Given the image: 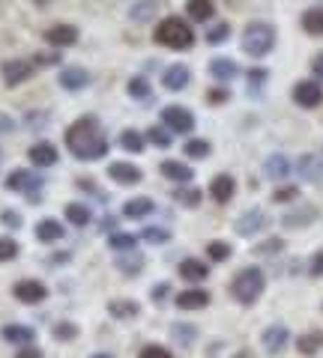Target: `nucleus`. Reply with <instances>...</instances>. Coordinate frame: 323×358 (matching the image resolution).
<instances>
[{
	"label": "nucleus",
	"instance_id": "nucleus-1",
	"mask_svg": "<svg viewBox=\"0 0 323 358\" xmlns=\"http://www.w3.org/2000/svg\"><path fill=\"white\" fill-rule=\"evenodd\" d=\"M66 147L75 159L81 162H99L102 155H108V138L102 134L96 117H81L66 129Z\"/></svg>",
	"mask_w": 323,
	"mask_h": 358
},
{
	"label": "nucleus",
	"instance_id": "nucleus-2",
	"mask_svg": "<svg viewBox=\"0 0 323 358\" xmlns=\"http://www.w3.org/2000/svg\"><path fill=\"white\" fill-rule=\"evenodd\" d=\"M153 42L162 45V48H171V51H186V48H192L195 45V30L186 24V18L168 15V18H162L159 24H156Z\"/></svg>",
	"mask_w": 323,
	"mask_h": 358
},
{
	"label": "nucleus",
	"instance_id": "nucleus-3",
	"mask_svg": "<svg viewBox=\"0 0 323 358\" xmlns=\"http://www.w3.org/2000/svg\"><path fill=\"white\" fill-rule=\"evenodd\" d=\"M263 289H266V278L258 266L242 268V272H237V278L231 281V296L237 299L240 305H254Z\"/></svg>",
	"mask_w": 323,
	"mask_h": 358
},
{
	"label": "nucleus",
	"instance_id": "nucleus-4",
	"mask_svg": "<svg viewBox=\"0 0 323 358\" xmlns=\"http://www.w3.org/2000/svg\"><path fill=\"white\" fill-rule=\"evenodd\" d=\"M275 48V27L266 24V21H252V24L242 30V51L249 57H266Z\"/></svg>",
	"mask_w": 323,
	"mask_h": 358
},
{
	"label": "nucleus",
	"instance_id": "nucleus-5",
	"mask_svg": "<svg viewBox=\"0 0 323 358\" xmlns=\"http://www.w3.org/2000/svg\"><path fill=\"white\" fill-rule=\"evenodd\" d=\"M162 126L171 129V131L188 134L195 129V114L183 105H168V108H162Z\"/></svg>",
	"mask_w": 323,
	"mask_h": 358
},
{
	"label": "nucleus",
	"instance_id": "nucleus-6",
	"mask_svg": "<svg viewBox=\"0 0 323 358\" xmlns=\"http://www.w3.org/2000/svg\"><path fill=\"white\" fill-rule=\"evenodd\" d=\"M6 188L9 192H18V194H27L30 200H39V188H42V179L33 173V171H13L6 176Z\"/></svg>",
	"mask_w": 323,
	"mask_h": 358
},
{
	"label": "nucleus",
	"instance_id": "nucleus-7",
	"mask_svg": "<svg viewBox=\"0 0 323 358\" xmlns=\"http://www.w3.org/2000/svg\"><path fill=\"white\" fill-rule=\"evenodd\" d=\"M266 224H270V218H266L263 209H249V212H242V215L237 218L233 230H237L240 236H258L261 230H266Z\"/></svg>",
	"mask_w": 323,
	"mask_h": 358
},
{
	"label": "nucleus",
	"instance_id": "nucleus-8",
	"mask_svg": "<svg viewBox=\"0 0 323 358\" xmlns=\"http://www.w3.org/2000/svg\"><path fill=\"white\" fill-rule=\"evenodd\" d=\"M13 296L21 301V305H39V301H46L48 287L42 281H33V278H27V281H18L13 287Z\"/></svg>",
	"mask_w": 323,
	"mask_h": 358
},
{
	"label": "nucleus",
	"instance_id": "nucleus-9",
	"mask_svg": "<svg viewBox=\"0 0 323 358\" xmlns=\"http://www.w3.org/2000/svg\"><path fill=\"white\" fill-rule=\"evenodd\" d=\"M33 69H36L33 60H6L0 72H4V84L6 87H18V84H25L27 78L33 75Z\"/></svg>",
	"mask_w": 323,
	"mask_h": 358
},
{
	"label": "nucleus",
	"instance_id": "nucleus-10",
	"mask_svg": "<svg viewBox=\"0 0 323 358\" xmlns=\"http://www.w3.org/2000/svg\"><path fill=\"white\" fill-rule=\"evenodd\" d=\"M294 102L299 108H317L323 102V90L317 81H299L294 87Z\"/></svg>",
	"mask_w": 323,
	"mask_h": 358
},
{
	"label": "nucleus",
	"instance_id": "nucleus-11",
	"mask_svg": "<svg viewBox=\"0 0 323 358\" xmlns=\"http://www.w3.org/2000/svg\"><path fill=\"white\" fill-rule=\"evenodd\" d=\"M188 81H192V72H188V66H183V63H174V66H168V69L162 72V87L171 90V93L186 90Z\"/></svg>",
	"mask_w": 323,
	"mask_h": 358
},
{
	"label": "nucleus",
	"instance_id": "nucleus-12",
	"mask_svg": "<svg viewBox=\"0 0 323 358\" xmlns=\"http://www.w3.org/2000/svg\"><path fill=\"white\" fill-rule=\"evenodd\" d=\"M261 343H263V350L270 355H278L287 343H291V331H287L284 326H270V329H263Z\"/></svg>",
	"mask_w": 323,
	"mask_h": 358
},
{
	"label": "nucleus",
	"instance_id": "nucleus-13",
	"mask_svg": "<svg viewBox=\"0 0 323 358\" xmlns=\"http://www.w3.org/2000/svg\"><path fill=\"white\" fill-rule=\"evenodd\" d=\"M174 305L180 308V310H200V308L209 305V293H207V289H200V287L183 289V293H177Z\"/></svg>",
	"mask_w": 323,
	"mask_h": 358
},
{
	"label": "nucleus",
	"instance_id": "nucleus-14",
	"mask_svg": "<svg viewBox=\"0 0 323 358\" xmlns=\"http://www.w3.org/2000/svg\"><path fill=\"white\" fill-rule=\"evenodd\" d=\"M46 42L54 45V48H69V45L78 42V27L72 24H54L46 30Z\"/></svg>",
	"mask_w": 323,
	"mask_h": 358
},
{
	"label": "nucleus",
	"instance_id": "nucleus-15",
	"mask_svg": "<svg viewBox=\"0 0 323 358\" xmlns=\"http://www.w3.org/2000/svg\"><path fill=\"white\" fill-rule=\"evenodd\" d=\"M27 159L30 164H36V167H51V164H57V147L48 141H39V143H33V147L27 150Z\"/></svg>",
	"mask_w": 323,
	"mask_h": 358
},
{
	"label": "nucleus",
	"instance_id": "nucleus-16",
	"mask_svg": "<svg viewBox=\"0 0 323 358\" xmlns=\"http://www.w3.org/2000/svg\"><path fill=\"white\" fill-rule=\"evenodd\" d=\"M233 194H237V182H233V176H228V173L213 176V182H209V197H213L216 203H228Z\"/></svg>",
	"mask_w": 323,
	"mask_h": 358
},
{
	"label": "nucleus",
	"instance_id": "nucleus-17",
	"mask_svg": "<svg viewBox=\"0 0 323 358\" xmlns=\"http://www.w3.org/2000/svg\"><path fill=\"white\" fill-rule=\"evenodd\" d=\"M57 81H60L63 90H72V93H75V90H84L87 84H90V72L81 69V66H66Z\"/></svg>",
	"mask_w": 323,
	"mask_h": 358
},
{
	"label": "nucleus",
	"instance_id": "nucleus-18",
	"mask_svg": "<svg viewBox=\"0 0 323 358\" xmlns=\"http://www.w3.org/2000/svg\"><path fill=\"white\" fill-rule=\"evenodd\" d=\"M296 171H299V176H303L305 182H320L323 179V159L315 155V152H305L303 159H299Z\"/></svg>",
	"mask_w": 323,
	"mask_h": 358
},
{
	"label": "nucleus",
	"instance_id": "nucleus-19",
	"mask_svg": "<svg viewBox=\"0 0 323 358\" xmlns=\"http://www.w3.org/2000/svg\"><path fill=\"white\" fill-rule=\"evenodd\" d=\"M108 176L114 179V182H120V185H135V182H141V171L135 164H129V162H114L108 167Z\"/></svg>",
	"mask_w": 323,
	"mask_h": 358
},
{
	"label": "nucleus",
	"instance_id": "nucleus-20",
	"mask_svg": "<svg viewBox=\"0 0 323 358\" xmlns=\"http://www.w3.org/2000/svg\"><path fill=\"white\" fill-rule=\"evenodd\" d=\"M0 338H4L6 343L27 346V343H33V338H36V331H33L30 326H21V322H9V326H4V331H0Z\"/></svg>",
	"mask_w": 323,
	"mask_h": 358
},
{
	"label": "nucleus",
	"instance_id": "nucleus-21",
	"mask_svg": "<svg viewBox=\"0 0 323 358\" xmlns=\"http://www.w3.org/2000/svg\"><path fill=\"white\" fill-rule=\"evenodd\" d=\"M291 159L287 155H282V152H275V155H270V159L263 162V176L266 179H284V176H291Z\"/></svg>",
	"mask_w": 323,
	"mask_h": 358
},
{
	"label": "nucleus",
	"instance_id": "nucleus-22",
	"mask_svg": "<svg viewBox=\"0 0 323 358\" xmlns=\"http://www.w3.org/2000/svg\"><path fill=\"white\" fill-rule=\"evenodd\" d=\"M108 313L114 320H135L141 313V305L135 299H111L108 301Z\"/></svg>",
	"mask_w": 323,
	"mask_h": 358
},
{
	"label": "nucleus",
	"instance_id": "nucleus-23",
	"mask_svg": "<svg viewBox=\"0 0 323 358\" xmlns=\"http://www.w3.org/2000/svg\"><path fill=\"white\" fill-rule=\"evenodd\" d=\"M207 275H209V266L204 260H195V257H188V260L180 263V278H183V281L198 284V281H204Z\"/></svg>",
	"mask_w": 323,
	"mask_h": 358
},
{
	"label": "nucleus",
	"instance_id": "nucleus-24",
	"mask_svg": "<svg viewBox=\"0 0 323 358\" xmlns=\"http://www.w3.org/2000/svg\"><path fill=\"white\" fill-rule=\"evenodd\" d=\"M162 176L165 179H171V182H188V179L195 176V171L188 164H183V162H174V159H168V162H162Z\"/></svg>",
	"mask_w": 323,
	"mask_h": 358
},
{
	"label": "nucleus",
	"instance_id": "nucleus-25",
	"mask_svg": "<svg viewBox=\"0 0 323 358\" xmlns=\"http://www.w3.org/2000/svg\"><path fill=\"white\" fill-rule=\"evenodd\" d=\"M63 233H66L63 224L54 221V218H42V221L36 224V239H39V242H48V245H51V242H60Z\"/></svg>",
	"mask_w": 323,
	"mask_h": 358
},
{
	"label": "nucleus",
	"instance_id": "nucleus-26",
	"mask_svg": "<svg viewBox=\"0 0 323 358\" xmlns=\"http://www.w3.org/2000/svg\"><path fill=\"white\" fill-rule=\"evenodd\" d=\"M209 75H213L216 81H231V78L240 75V66L228 57H216V60H209Z\"/></svg>",
	"mask_w": 323,
	"mask_h": 358
},
{
	"label": "nucleus",
	"instance_id": "nucleus-27",
	"mask_svg": "<svg viewBox=\"0 0 323 358\" xmlns=\"http://www.w3.org/2000/svg\"><path fill=\"white\" fill-rule=\"evenodd\" d=\"M153 209H156V206H153V200H150V197H132V200H126L123 215L132 218V221H138V218H147Z\"/></svg>",
	"mask_w": 323,
	"mask_h": 358
},
{
	"label": "nucleus",
	"instance_id": "nucleus-28",
	"mask_svg": "<svg viewBox=\"0 0 323 358\" xmlns=\"http://www.w3.org/2000/svg\"><path fill=\"white\" fill-rule=\"evenodd\" d=\"M186 13H188L192 21H209L213 13H216V6H213V0H188Z\"/></svg>",
	"mask_w": 323,
	"mask_h": 358
},
{
	"label": "nucleus",
	"instance_id": "nucleus-29",
	"mask_svg": "<svg viewBox=\"0 0 323 358\" xmlns=\"http://www.w3.org/2000/svg\"><path fill=\"white\" fill-rule=\"evenodd\" d=\"M296 350L303 352V355H315L323 350V331H308L303 334V338L296 341Z\"/></svg>",
	"mask_w": 323,
	"mask_h": 358
},
{
	"label": "nucleus",
	"instance_id": "nucleus-30",
	"mask_svg": "<svg viewBox=\"0 0 323 358\" xmlns=\"http://www.w3.org/2000/svg\"><path fill=\"white\" fill-rule=\"evenodd\" d=\"M66 218H69V224H75V227H87L90 224V209H87L84 203H66Z\"/></svg>",
	"mask_w": 323,
	"mask_h": 358
},
{
	"label": "nucleus",
	"instance_id": "nucleus-31",
	"mask_svg": "<svg viewBox=\"0 0 323 358\" xmlns=\"http://www.w3.org/2000/svg\"><path fill=\"white\" fill-rule=\"evenodd\" d=\"M135 245H138V236H132V233H111L108 236V248L111 251H135Z\"/></svg>",
	"mask_w": 323,
	"mask_h": 358
},
{
	"label": "nucleus",
	"instance_id": "nucleus-32",
	"mask_svg": "<svg viewBox=\"0 0 323 358\" xmlns=\"http://www.w3.org/2000/svg\"><path fill=\"white\" fill-rule=\"evenodd\" d=\"M120 147H123L126 152H144L147 147H144V134L138 129H126L123 134H120Z\"/></svg>",
	"mask_w": 323,
	"mask_h": 358
},
{
	"label": "nucleus",
	"instance_id": "nucleus-33",
	"mask_svg": "<svg viewBox=\"0 0 323 358\" xmlns=\"http://www.w3.org/2000/svg\"><path fill=\"white\" fill-rule=\"evenodd\" d=\"M171 334H174V341H177V343L192 346L195 338H198V329L192 326V322H174V326H171Z\"/></svg>",
	"mask_w": 323,
	"mask_h": 358
},
{
	"label": "nucleus",
	"instance_id": "nucleus-34",
	"mask_svg": "<svg viewBox=\"0 0 323 358\" xmlns=\"http://www.w3.org/2000/svg\"><path fill=\"white\" fill-rule=\"evenodd\" d=\"M303 30L311 36H323V9H308L303 13Z\"/></svg>",
	"mask_w": 323,
	"mask_h": 358
},
{
	"label": "nucleus",
	"instance_id": "nucleus-35",
	"mask_svg": "<svg viewBox=\"0 0 323 358\" xmlns=\"http://www.w3.org/2000/svg\"><path fill=\"white\" fill-rule=\"evenodd\" d=\"M174 200H177L180 206H186V209H195V206L200 203V188H192V185H188V188H177Z\"/></svg>",
	"mask_w": 323,
	"mask_h": 358
},
{
	"label": "nucleus",
	"instance_id": "nucleus-36",
	"mask_svg": "<svg viewBox=\"0 0 323 358\" xmlns=\"http://www.w3.org/2000/svg\"><path fill=\"white\" fill-rule=\"evenodd\" d=\"M129 96L132 99H141V102H147V99H150V81H147V78H144V75L132 78V81H129Z\"/></svg>",
	"mask_w": 323,
	"mask_h": 358
},
{
	"label": "nucleus",
	"instance_id": "nucleus-37",
	"mask_svg": "<svg viewBox=\"0 0 323 358\" xmlns=\"http://www.w3.org/2000/svg\"><path fill=\"white\" fill-rule=\"evenodd\" d=\"M147 141L153 143V147H159V150H168V147H171V129L153 126V129L147 131Z\"/></svg>",
	"mask_w": 323,
	"mask_h": 358
},
{
	"label": "nucleus",
	"instance_id": "nucleus-38",
	"mask_svg": "<svg viewBox=\"0 0 323 358\" xmlns=\"http://www.w3.org/2000/svg\"><path fill=\"white\" fill-rule=\"evenodd\" d=\"M156 13V0H135V6H132V21H150Z\"/></svg>",
	"mask_w": 323,
	"mask_h": 358
},
{
	"label": "nucleus",
	"instance_id": "nucleus-39",
	"mask_svg": "<svg viewBox=\"0 0 323 358\" xmlns=\"http://www.w3.org/2000/svg\"><path fill=\"white\" fill-rule=\"evenodd\" d=\"M51 334H54V341H60V343L75 341L78 338V326H75V322H69V320H63V322H57V326L51 329Z\"/></svg>",
	"mask_w": 323,
	"mask_h": 358
},
{
	"label": "nucleus",
	"instance_id": "nucleus-40",
	"mask_svg": "<svg viewBox=\"0 0 323 358\" xmlns=\"http://www.w3.org/2000/svg\"><path fill=\"white\" fill-rule=\"evenodd\" d=\"M141 239L147 245H165V242H171V230L168 227H147L141 233Z\"/></svg>",
	"mask_w": 323,
	"mask_h": 358
},
{
	"label": "nucleus",
	"instance_id": "nucleus-41",
	"mask_svg": "<svg viewBox=\"0 0 323 358\" xmlns=\"http://www.w3.org/2000/svg\"><path fill=\"white\" fill-rule=\"evenodd\" d=\"M186 155L188 159H207L209 155V141H200V138H192V141H186Z\"/></svg>",
	"mask_w": 323,
	"mask_h": 358
},
{
	"label": "nucleus",
	"instance_id": "nucleus-42",
	"mask_svg": "<svg viewBox=\"0 0 323 358\" xmlns=\"http://www.w3.org/2000/svg\"><path fill=\"white\" fill-rule=\"evenodd\" d=\"M315 215L317 212L315 209H299V212H294V215H284V227H303V224H311L315 221Z\"/></svg>",
	"mask_w": 323,
	"mask_h": 358
},
{
	"label": "nucleus",
	"instance_id": "nucleus-43",
	"mask_svg": "<svg viewBox=\"0 0 323 358\" xmlns=\"http://www.w3.org/2000/svg\"><path fill=\"white\" fill-rule=\"evenodd\" d=\"M207 257H209V260H213V263H225L228 260V257H231V245L228 242H209L207 245Z\"/></svg>",
	"mask_w": 323,
	"mask_h": 358
},
{
	"label": "nucleus",
	"instance_id": "nucleus-44",
	"mask_svg": "<svg viewBox=\"0 0 323 358\" xmlns=\"http://www.w3.org/2000/svg\"><path fill=\"white\" fill-rule=\"evenodd\" d=\"M117 268L123 275H141V268H144V257L138 254V257H123V260L117 263Z\"/></svg>",
	"mask_w": 323,
	"mask_h": 358
},
{
	"label": "nucleus",
	"instance_id": "nucleus-45",
	"mask_svg": "<svg viewBox=\"0 0 323 358\" xmlns=\"http://www.w3.org/2000/svg\"><path fill=\"white\" fill-rule=\"evenodd\" d=\"M18 257V242L9 236H0V263H9Z\"/></svg>",
	"mask_w": 323,
	"mask_h": 358
},
{
	"label": "nucleus",
	"instance_id": "nucleus-46",
	"mask_svg": "<svg viewBox=\"0 0 323 358\" xmlns=\"http://www.w3.org/2000/svg\"><path fill=\"white\" fill-rule=\"evenodd\" d=\"M296 197H299L296 185H282V188H275V194H273L275 203H291V200H296Z\"/></svg>",
	"mask_w": 323,
	"mask_h": 358
},
{
	"label": "nucleus",
	"instance_id": "nucleus-47",
	"mask_svg": "<svg viewBox=\"0 0 323 358\" xmlns=\"http://www.w3.org/2000/svg\"><path fill=\"white\" fill-rule=\"evenodd\" d=\"M228 36H231V27H228V24H216V27L207 30V42H209V45H221Z\"/></svg>",
	"mask_w": 323,
	"mask_h": 358
},
{
	"label": "nucleus",
	"instance_id": "nucleus-48",
	"mask_svg": "<svg viewBox=\"0 0 323 358\" xmlns=\"http://www.w3.org/2000/svg\"><path fill=\"white\" fill-rule=\"evenodd\" d=\"M138 358H174L168 350H165V346H159V343H147L141 350V355Z\"/></svg>",
	"mask_w": 323,
	"mask_h": 358
},
{
	"label": "nucleus",
	"instance_id": "nucleus-49",
	"mask_svg": "<svg viewBox=\"0 0 323 358\" xmlns=\"http://www.w3.org/2000/svg\"><path fill=\"white\" fill-rule=\"evenodd\" d=\"M228 99H231V93H228L225 87H216V90H209V93H207V102L209 105H225Z\"/></svg>",
	"mask_w": 323,
	"mask_h": 358
},
{
	"label": "nucleus",
	"instance_id": "nucleus-50",
	"mask_svg": "<svg viewBox=\"0 0 323 358\" xmlns=\"http://www.w3.org/2000/svg\"><path fill=\"white\" fill-rule=\"evenodd\" d=\"M168 293H171V284H156V287L150 289V299L156 301V305H162V301L168 299Z\"/></svg>",
	"mask_w": 323,
	"mask_h": 358
},
{
	"label": "nucleus",
	"instance_id": "nucleus-51",
	"mask_svg": "<svg viewBox=\"0 0 323 358\" xmlns=\"http://www.w3.org/2000/svg\"><path fill=\"white\" fill-rule=\"evenodd\" d=\"M266 75H270L266 69H252V72H249V87H252V90L263 87V84H266Z\"/></svg>",
	"mask_w": 323,
	"mask_h": 358
},
{
	"label": "nucleus",
	"instance_id": "nucleus-52",
	"mask_svg": "<svg viewBox=\"0 0 323 358\" xmlns=\"http://www.w3.org/2000/svg\"><path fill=\"white\" fill-rule=\"evenodd\" d=\"M0 221H4L6 227H13V230H15V227H21V215H18V212H13V209H6L4 215H0Z\"/></svg>",
	"mask_w": 323,
	"mask_h": 358
},
{
	"label": "nucleus",
	"instance_id": "nucleus-53",
	"mask_svg": "<svg viewBox=\"0 0 323 358\" xmlns=\"http://www.w3.org/2000/svg\"><path fill=\"white\" fill-rule=\"evenodd\" d=\"M15 358H42V350L39 346H33V343H27V346H21Z\"/></svg>",
	"mask_w": 323,
	"mask_h": 358
},
{
	"label": "nucleus",
	"instance_id": "nucleus-54",
	"mask_svg": "<svg viewBox=\"0 0 323 358\" xmlns=\"http://www.w3.org/2000/svg\"><path fill=\"white\" fill-rule=\"evenodd\" d=\"M308 272L315 275V278H317V275H323V251H317L315 257H311V268H308Z\"/></svg>",
	"mask_w": 323,
	"mask_h": 358
},
{
	"label": "nucleus",
	"instance_id": "nucleus-55",
	"mask_svg": "<svg viewBox=\"0 0 323 358\" xmlns=\"http://www.w3.org/2000/svg\"><path fill=\"white\" fill-rule=\"evenodd\" d=\"M311 69H315V75H317V78H323V54H320V57H317L315 63H311Z\"/></svg>",
	"mask_w": 323,
	"mask_h": 358
},
{
	"label": "nucleus",
	"instance_id": "nucleus-56",
	"mask_svg": "<svg viewBox=\"0 0 323 358\" xmlns=\"http://www.w3.org/2000/svg\"><path fill=\"white\" fill-rule=\"evenodd\" d=\"M9 129H13V120H9V117H4V114H0V131H9Z\"/></svg>",
	"mask_w": 323,
	"mask_h": 358
},
{
	"label": "nucleus",
	"instance_id": "nucleus-57",
	"mask_svg": "<svg viewBox=\"0 0 323 358\" xmlns=\"http://www.w3.org/2000/svg\"><path fill=\"white\" fill-rule=\"evenodd\" d=\"M90 358H111L108 352H96V355H90Z\"/></svg>",
	"mask_w": 323,
	"mask_h": 358
},
{
	"label": "nucleus",
	"instance_id": "nucleus-58",
	"mask_svg": "<svg viewBox=\"0 0 323 358\" xmlns=\"http://www.w3.org/2000/svg\"><path fill=\"white\" fill-rule=\"evenodd\" d=\"M0 162H4V155H0Z\"/></svg>",
	"mask_w": 323,
	"mask_h": 358
}]
</instances>
